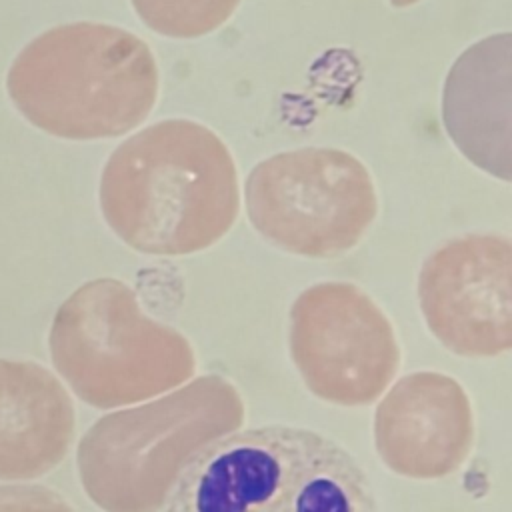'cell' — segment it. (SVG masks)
Here are the masks:
<instances>
[{
    "instance_id": "ba28073f",
    "label": "cell",
    "mask_w": 512,
    "mask_h": 512,
    "mask_svg": "<svg viewBox=\"0 0 512 512\" xmlns=\"http://www.w3.org/2000/svg\"><path fill=\"white\" fill-rule=\"evenodd\" d=\"M418 302L432 336L464 358L512 348V242L468 234L432 252L418 276Z\"/></svg>"
},
{
    "instance_id": "8fae6325",
    "label": "cell",
    "mask_w": 512,
    "mask_h": 512,
    "mask_svg": "<svg viewBox=\"0 0 512 512\" xmlns=\"http://www.w3.org/2000/svg\"><path fill=\"white\" fill-rule=\"evenodd\" d=\"M74 428L72 400L50 370L0 358V478H38L56 468Z\"/></svg>"
},
{
    "instance_id": "4fadbf2b",
    "label": "cell",
    "mask_w": 512,
    "mask_h": 512,
    "mask_svg": "<svg viewBox=\"0 0 512 512\" xmlns=\"http://www.w3.org/2000/svg\"><path fill=\"white\" fill-rule=\"evenodd\" d=\"M0 512H74L54 490L38 484L0 486Z\"/></svg>"
},
{
    "instance_id": "8992f818",
    "label": "cell",
    "mask_w": 512,
    "mask_h": 512,
    "mask_svg": "<svg viewBox=\"0 0 512 512\" xmlns=\"http://www.w3.org/2000/svg\"><path fill=\"white\" fill-rule=\"evenodd\" d=\"M244 204L256 232L308 258L350 252L378 212L368 168L344 150L318 146L258 162L246 176Z\"/></svg>"
},
{
    "instance_id": "30bf717a",
    "label": "cell",
    "mask_w": 512,
    "mask_h": 512,
    "mask_svg": "<svg viewBox=\"0 0 512 512\" xmlns=\"http://www.w3.org/2000/svg\"><path fill=\"white\" fill-rule=\"evenodd\" d=\"M512 34H492L452 64L442 94V118L456 148L484 172L508 182Z\"/></svg>"
},
{
    "instance_id": "5b68a950",
    "label": "cell",
    "mask_w": 512,
    "mask_h": 512,
    "mask_svg": "<svg viewBox=\"0 0 512 512\" xmlns=\"http://www.w3.org/2000/svg\"><path fill=\"white\" fill-rule=\"evenodd\" d=\"M50 356L72 392L98 410L152 400L196 372L188 338L140 308L132 288L96 278L56 310Z\"/></svg>"
},
{
    "instance_id": "9c48e42d",
    "label": "cell",
    "mask_w": 512,
    "mask_h": 512,
    "mask_svg": "<svg viewBox=\"0 0 512 512\" xmlns=\"http://www.w3.org/2000/svg\"><path fill=\"white\" fill-rule=\"evenodd\" d=\"M474 410L464 386L422 370L396 380L374 410V448L384 466L412 480H440L468 460Z\"/></svg>"
},
{
    "instance_id": "277c9868",
    "label": "cell",
    "mask_w": 512,
    "mask_h": 512,
    "mask_svg": "<svg viewBox=\"0 0 512 512\" xmlns=\"http://www.w3.org/2000/svg\"><path fill=\"white\" fill-rule=\"evenodd\" d=\"M238 388L204 374L134 408L98 418L76 450L78 476L104 512H160L186 464L242 428Z\"/></svg>"
},
{
    "instance_id": "5bb4252c",
    "label": "cell",
    "mask_w": 512,
    "mask_h": 512,
    "mask_svg": "<svg viewBox=\"0 0 512 512\" xmlns=\"http://www.w3.org/2000/svg\"><path fill=\"white\" fill-rule=\"evenodd\" d=\"M416 2H420V0H390V4H392L394 8H406V6H412V4H416Z\"/></svg>"
},
{
    "instance_id": "52a82bcc",
    "label": "cell",
    "mask_w": 512,
    "mask_h": 512,
    "mask_svg": "<svg viewBox=\"0 0 512 512\" xmlns=\"http://www.w3.org/2000/svg\"><path fill=\"white\" fill-rule=\"evenodd\" d=\"M288 348L304 386L346 408L376 402L402 362L388 316L350 282H320L298 294Z\"/></svg>"
},
{
    "instance_id": "7c38bea8",
    "label": "cell",
    "mask_w": 512,
    "mask_h": 512,
    "mask_svg": "<svg viewBox=\"0 0 512 512\" xmlns=\"http://www.w3.org/2000/svg\"><path fill=\"white\" fill-rule=\"evenodd\" d=\"M138 18L156 34L168 38H200L222 24L240 0H130Z\"/></svg>"
},
{
    "instance_id": "6da1fadb",
    "label": "cell",
    "mask_w": 512,
    "mask_h": 512,
    "mask_svg": "<svg viewBox=\"0 0 512 512\" xmlns=\"http://www.w3.org/2000/svg\"><path fill=\"white\" fill-rule=\"evenodd\" d=\"M238 176L218 134L186 118L146 126L104 164L100 208L112 232L152 256L216 244L236 222Z\"/></svg>"
},
{
    "instance_id": "7a4b0ae2",
    "label": "cell",
    "mask_w": 512,
    "mask_h": 512,
    "mask_svg": "<svg viewBox=\"0 0 512 512\" xmlns=\"http://www.w3.org/2000/svg\"><path fill=\"white\" fill-rule=\"evenodd\" d=\"M164 512H380L362 464L300 426L236 430L202 448Z\"/></svg>"
},
{
    "instance_id": "3957f363",
    "label": "cell",
    "mask_w": 512,
    "mask_h": 512,
    "mask_svg": "<svg viewBox=\"0 0 512 512\" xmlns=\"http://www.w3.org/2000/svg\"><path fill=\"white\" fill-rule=\"evenodd\" d=\"M158 66L136 34L100 22H72L36 36L14 58L6 86L18 112L66 140L122 136L158 98Z\"/></svg>"
}]
</instances>
